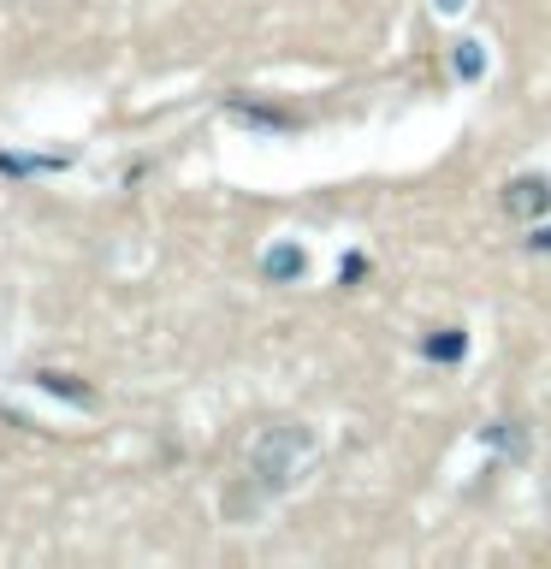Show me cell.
Returning <instances> with one entry per match:
<instances>
[{"instance_id":"6da1fadb","label":"cell","mask_w":551,"mask_h":569,"mask_svg":"<svg viewBox=\"0 0 551 569\" xmlns=\"http://www.w3.org/2000/svg\"><path fill=\"white\" fill-rule=\"evenodd\" d=\"M314 457V433L309 427H273V433L256 439V451H249V475L261 480V498L284 492L297 480V469Z\"/></svg>"},{"instance_id":"7a4b0ae2","label":"cell","mask_w":551,"mask_h":569,"mask_svg":"<svg viewBox=\"0 0 551 569\" xmlns=\"http://www.w3.org/2000/svg\"><path fill=\"white\" fill-rule=\"evenodd\" d=\"M551 208V178H515V184L504 190V213L510 220H540V213Z\"/></svg>"},{"instance_id":"3957f363","label":"cell","mask_w":551,"mask_h":569,"mask_svg":"<svg viewBox=\"0 0 551 569\" xmlns=\"http://www.w3.org/2000/svg\"><path fill=\"white\" fill-rule=\"evenodd\" d=\"M267 273H273V279L302 273V249H273V256H267Z\"/></svg>"},{"instance_id":"277c9868","label":"cell","mask_w":551,"mask_h":569,"mask_svg":"<svg viewBox=\"0 0 551 569\" xmlns=\"http://www.w3.org/2000/svg\"><path fill=\"white\" fill-rule=\"evenodd\" d=\"M427 356H462V338L451 332V338H433V345H427Z\"/></svg>"},{"instance_id":"5b68a950","label":"cell","mask_w":551,"mask_h":569,"mask_svg":"<svg viewBox=\"0 0 551 569\" xmlns=\"http://www.w3.org/2000/svg\"><path fill=\"white\" fill-rule=\"evenodd\" d=\"M528 243H540V249H551V231H545V238H528Z\"/></svg>"}]
</instances>
